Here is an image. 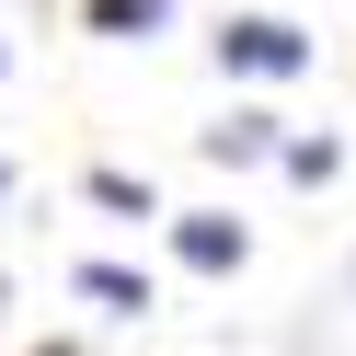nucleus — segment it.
Here are the masks:
<instances>
[{
    "label": "nucleus",
    "instance_id": "obj_1",
    "mask_svg": "<svg viewBox=\"0 0 356 356\" xmlns=\"http://www.w3.org/2000/svg\"><path fill=\"white\" fill-rule=\"evenodd\" d=\"M207 58H218V81H264V92H276V81H299L322 47H310L287 12H230V24L207 35Z\"/></svg>",
    "mask_w": 356,
    "mask_h": 356
},
{
    "label": "nucleus",
    "instance_id": "obj_2",
    "mask_svg": "<svg viewBox=\"0 0 356 356\" xmlns=\"http://www.w3.org/2000/svg\"><path fill=\"white\" fill-rule=\"evenodd\" d=\"M161 230H172L184 276H241L253 264V218H230V207H161Z\"/></svg>",
    "mask_w": 356,
    "mask_h": 356
},
{
    "label": "nucleus",
    "instance_id": "obj_3",
    "mask_svg": "<svg viewBox=\"0 0 356 356\" xmlns=\"http://www.w3.org/2000/svg\"><path fill=\"white\" fill-rule=\"evenodd\" d=\"M195 149H207L218 172H264V161L287 149V115H264V104H230L218 127H195Z\"/></svg>",
    "mask_w": 356,
    "mask_h": 356
},
{
    "label": "nucleus",
    "instance_id": "obj_4",
    "mask_svg": "<svg viewBox=\"0 0 356 356\" xmlns=\"http://www.w3.org/2000/svg\"><path fill=\"white\" fill-rule=\"evenodd\" d=\"M70 287H81L92 310H115V322H149V310H161V276H149V264H115V253H92Z\"/></svg>",
    "mask_w": 356,
    "mask_h": 356
},
{
    "label": "nucleus",
    "instance_id": "obj_5",
    "mask_svg": "<svg viewBox=\"0 0 356 356\" xmlns=\"http://www.w3.org/2000/svg\"><path fill=\"white\" fill-rule=\"evenodd\" d=\"M161 24H172V0H81V35H104V47H149Z\"/></svg>",
    "mask_w": 356,
    "mask_h": 356
},
{
    "label": "nucleus",
    "instance_id": "obj_6",
    "mask_svg": "<svg viewBox=\"0 0 356 356\" xmlns=\"http://www.w3.org/2000/svg\"><path fill=\"white\" fill-rule=\"evenodd\" d=\"M81 195H92L104 218H161V184H149V172H127V161H92V172H81Z\"/></svg>",
    "mask_w": 356,
    "mask_h": 356
},
{
    "label": "nucleus",
    "instance_id": "obj_7",
    "mask_svg": "<svg viewBox=\"0 0 356 356\" xmlns=\"http://www.w3.org/2000/svg\"><path fill=\"white\" fill-rule=\"evenodd\" d=\"M276 172H287V184H310V195H322V184H345V138H299V127H287Z\"/></svg>",
    "mask_w": 356,
    "mask_h": 356
},
{
    "label": "nucleus",
    "instance_id": "obj_8",
    "mask_svg": "<svg viewBox=\"0 0 356 356\" xmlns=\"http://www.w3.org/2000/svg\"><path fill=\"white\" fill-rule=\"evenodd\" d=\"M35 356H81V345H70V333H47V345H35Z\"/></svg>",
    "mask_w": 356,
    "mask_h": 356
},
{
    "label": "nucleus",
    "instance_id": "obj_9",
    "mask_svg": "<svg viewBox=\"0 0 356 356\" xmlns=\"http://www.w3.org/2000/svg\"><path fill=\"white\" fill-rule=\"evenodd\" d=\"M0 195H12V149H0Z\"/></svg>",
    "mask_w": 356,
    "mask_h": 356
},
{
    "label": "nucleus",
    "instance_id": "obj_10",
    "mask_svg": "<svg viewBox=\"0 0 356 356\" xmlns=\"http://www.w3.org/2000/svg\"><path fill=\"white\" fill-rule=\"evenodd\" d=\"M0 81H12V35H0Z\"/></svg>",
    "mask_w": 356,
    "mask_h": 356
},
{
    "label": "nucleus",
    "instance_id": "obj_11",
    "mask_svg": "<svg viewBox=\"0 0 356 356\" xmlns=\"http://www.w3.org/2000/svg\"><path fill=\"white\" fill-rule=\"evenodd\" d=\"M0 310H12V287H0Z\"/></svg>",
    "mask_w": 356,
    "mask_h": 356
},
{
    "label": "nucleus",
    "instance_id": "obj_12",
    "mask_svg": "<svg viewBox=\"0 0 356 356\" xmlns=\"http://www.w3.org/2000/svg\"><path fill=\"white\" fill-rule=\"evenodd\" d=\"M345 161H356V149H345Z\"/></svg>",
    "mask_w": 356,
    "mask_h": 356
}]
</instances>
